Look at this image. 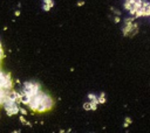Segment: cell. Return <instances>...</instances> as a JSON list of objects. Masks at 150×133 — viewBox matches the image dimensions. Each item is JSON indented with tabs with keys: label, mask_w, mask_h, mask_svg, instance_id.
<instances>
[{
	"label": "cell",
	"mask_w": 150,
	"mask_h": 133,
	"mask_svg": "<svg viewBox=\"0 0 150 133\" xmlns=\"http://www.w3.org/2000/svg\"><path fill=\"white\" fill-rule=\"evenodd\" d=\"M27 105L32 111L39 112V113H43V112H47V111L52 110L54 107V105H55V102L48 93H46V92L40 90L38 93H35L30 98V100H29V103Z\"/></svg>",
	"instance_id": "cell-1"
},
{
	"label": "cell",
	"mask_w": 150,
	"mask_h": 133,
	"mask_svg": "<svg viewBox=\"0 0 150 133\" xmlns=\"http://www.w3.org/2000/svg\"><path fill=\"white\" fill-rule=\"evenodd\" d=\"M2 106H4L7 116H9V117H13V116L18 114L19 113V110H20L19 103L15 102V100H13V99H11V98H8V97H6L5 102L2 103Z\"/></svg>",
	"instance_id": "cell-2"
},
{
	"label": "cell",
	"mask_w": 150,
	"mask_h": 133,
	"mask_svg": "<svg viewBox=\"0 0 150 133\" xmlns=\"http://www.w3.org/2000/svg\"><path fill=\"white\" fill-rule=\"evenodd\" d=\"M83 4H84V1H80L77 5H79V6H81V5H83Z\"/></svg>",
	"instance_id": "cell-11"
},
{
	"label": "cell",
	"mask_w": 150,
	"mask_h": 133,
	"mask_svg": "<svg viewBox=\"0 0 150 133\" xmlns=\"http://www.w3.org/2000/svg\"><path fill=\"white\" fill-rule=\"evenodd\" d=\"M97 99H98V104H104L105 103V93L101 92L100 96H97Z\"/></svg>",
	"instance_id": "cell-4"
},
{
	"label": "cell",
	"mask_w": 150,
	"mask_h": 133,
	"mask_svg": "<svg viewBox=\"0 0 150 133\" xmlns=\"http://www.w3.org/2000/svg\"><path fill=\"white\" fill-rule=\"evenodd\" d=\"M54 6V1L53 0H42V9L48 12L52 7Z\"/></svg>",
	"instance_id": "cell-3"
},
{
	"label": "cell",
	"mask_w": 150,
	"mask_h": 133,
	"mask_svg": "<svg viewBox=\"0 0 150 133\" xmlns=\"http://www.w3.org/2000/svg\"><path fill=\"white\" fill-rule=\"evenodd\" d=\"M114 21H115L116 23H118V22H120V18H118V16H115V19H114Z\"/></svg>",
	"instance_id": "cell-10"
},
{
	"label": "cell",
	"mask_w": 150,
	"mask_h": 133,
	"mask_svg": "<svg viewBox=\"0 0 150 133\" xmlns=\"http://www.w3.org/2000/svg\"><path fill=\"white\" fill-rule=\"evenodd\" d=\"M20 121H21L23 125H28V126H30V124L25 119V116H21V117H20Z\"/></svg>",
	"instance_id": "cell-8"
},
{
	"label": "cell",
	"mask_w": 150,
	"mask_h": 133,
	"mask_svg": "<svg viewBox=\"0 0 150 133\" xmlns=\"http://www.w3.org/2000/svg\"><path fill=\"white\" fill-rule=\"evenodd\" d=\"M83 108H84L86 111H89V110H91V105H90V102H87V103H84V104H83Z\"/></svg>",
	"instance_id": "cell-7"
},
{
	"label": "cell",
	"mask_w": 150,
	"mask_h": 133,
	"mask_svg": "<svg viewBox=\"0 0 150 133\" xmlns=\"http://www.w3.org/2000/svg\"><path fill=\"white\" fill-rule=\"evenodd\" d=\"M132 123V120H131V118H129V117H127L125 118V121H124V125H123V127H128L130 124Z\"/></svg>",
	"instance_id": "cell-6"
},
{
	"label": "cell",
	"mask_w": 150,
	"mask_h": 133,
	"mask_svg": "<svg viewBox=\"0 0 150 133\" xmlns=\"http://www.w3.org/2000/svg\"><path fill=\"white\" fill-rule=\"evenodd\" d=\"M88 98L90 99V102H95L98 104V99H97V96L95 93H88Z\"/></svg>",
	"instance_id": "cell-5"
},
{
	"label": "cell",
	"mask_w": 150,
	"mask_h": 133,
	"mask_svg": "<svg viewBox=\"0 0 150 133\" xmlns=\"http://www.w3.org/2000/svg\"><path fill=\"white\" fill-rule=\"evenodd\" d=\"M19 112H21V114H22V116H26V114H27V111H26L25 108H21V107H20Z\"/></svg>",
	"instance_id": "cell-9"
}]
</instances>
